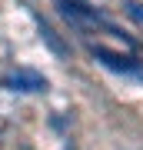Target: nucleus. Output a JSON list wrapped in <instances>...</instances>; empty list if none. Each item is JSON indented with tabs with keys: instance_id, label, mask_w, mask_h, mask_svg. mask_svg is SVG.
Returning <instances> with one entry per match:
<instances>
[{
	"instance_id": "nucleus-1",
	"label": "nucleus",
	"mask_w": 143,
	"mask_h": 150,
	"mask_svg": "<svg viewBox=\"0 0 143 150\" xmlns=\"http://www.w3.org/2000/svg\"><path fill=\"white\" fill-rule=\"evenodd\" d=\"M93 57L100 60L103 67L117 70V74H130V77H140L143 80V64L133 60V57H127V54H113V50H106V47H93Z\"/></svg>"
},
{
	"instance_id": "nucleus-2",
	"label": "nucleus",
	"mask_w": 143,
	"mask_h": 150,
	"mask_svg": "<svg viewBox=\"0 0 143 150\" xmlns=\"http://www.w3.org/2000/svg\"><path fill=\"white\" fill-rule=\"evenodd\" d=\"M7 87L10 90H23V93H40V90H47V77L33 74V70H17V74L7 77Z\"/></svg>"
},
{
	"instance_id": "nucleus-3",
	"label": "nucleus",
	"mask_w": 143,
	"mask_h": 150,
	"mask_svg": "<svg viewBox=\"0 0 143 150\" xmlns=\"http://www.w3.org/2000/svg\"><path fill=\"white\" fill-rule=\"evenodd\" d=\"M130 17H133V20H140V23H143V4H130Z\"/></svg>"
}]
</instances>
